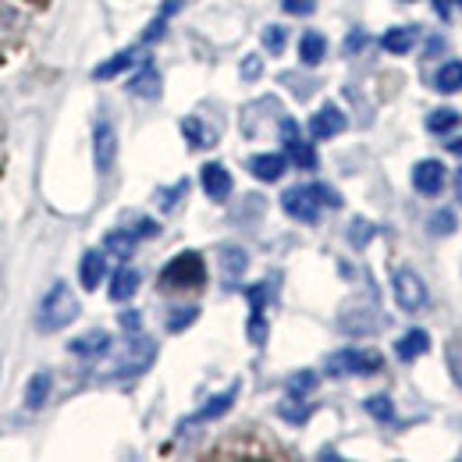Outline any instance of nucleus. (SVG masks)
Listing matches in <instances>:
<instances>
[{
    "label": "nucleus",
    "mask_w": 462,
    "mask_h": 462,
    "mask_svg": "<svg viewBox=\"0 0 462 462\" xmlns=\"http://www.w3.org/2000/svg\"><path fill=\"white\" fill-rule=\"evenodd\" d=\"M157 285L164 291H192V289H203L207 285V263L196 249H185L171 256L157 278Z\"/></svg>",
    "instance_id": "1"
},
{
    "label": "nucleus",
    "mask_w": 462,
    "mask_h": 462,
    "mask_svg": "<svg viewBox=\"0 0 462 462\" xmlns=\"http://www.w3.org/2000/svg\"><path fill=\"white\" fill-rule=\"evenodd\" d=\"M79 313H82V306H79L75 291L68 289L64 282H58V285H51V291L40 299V317L36 320H40L43 331H60L71 320H79Z\"/></svg>",
    "instance_id": "2"
},
{
    "label": "nucleus",
    "mask_w": 462,
    "mask_h": 462,
    "mask_svg": "<svg viewBox=\"0 0 462 462\" xmlns=\"http://www.w3.org/2000/svg\"><path fill=\"white\" fill-rule=\"evenodd\" d=\"M381 366H384V356L377 348H338L324 363L331 377H370V374H381Z\"/></svg>",
    "instance_id": "3"
},
{
    "label": "nucleus",
    "mask_w": 462,
    "mask_h": 462,
    "mask_svg": "<svg viewBox=\"0 0 462 462\" xmlns=\"http://www.w3.org/2000/svg\"><path fill=\"white\" fill-rule=\"evenodd\" d=\"M282 207H285V214H289L291 221H299V225H317L320 210H324V203H320L313 185H291V189H285L282 192Z\"/></svg>",
    "instance_id": "4"
},
{
    "label": "nucleus",
    "mask_w": 462,
    "mask_h": 462,
    "mask_svg": "<svg viewBox=\"0 0 462 462\" xmlns=\"http://www.w3.org/2000/svg\"><path fill=\"white\" fill-rule=\"evenodd\" d=\"M392 291H395V302L402 306L405 313H420L430 302V291L423 285V278L416 271H409V267H399L392 274Z\"/></svg>",
    "instance_id": "5"
},
{
    "label": "nucleus",
    "mask_w": 462,
    "mask_h": 462,
    "mask_svg": "<svg viewBox=\"0 0 462 462\" xmlns=\"http://www.w3.org/2000/svg\"><path fill=\"white\" fill-rule=\"evenodd\" d=\"M153 356H157V346H153L150 338H143V335H132V346L121 352V363H117L111 374H115V377H135V374L150 370Z\"/></svg>",
    "instance_id": "6"
},
{
    "label": "nucleus",
    "mask_w": 462,
    "mask_h": 462,
    "mask_svg": "<svg viewBox=\"0 0 462 462\" xmlns=\"http://www.w3.org/2000/svg\"><path fill=\"white\" fill-rule=\"evenodd\" d=\"M282 143H285V157H289L295 168H302V171H313L317 168V150L299 135V125L291 117H282Z\"/></svg>",
    "instance_id": "7"
},
{
    "label": "nucleus",
    "mask_w": 462,
    "mask_h": 462,
    "mask_svg": "<svg viewBox=\"0 0 462 462\" xmlns=\"http://www.w3.org/2000/svg\"><path fill=\"white\" fill-rule=\"evenodd\" d=\"M117 161V132L111 121H97L93 128V164L100 174H111Z\"/></svg>",
    "instance_id": "8"
},
{
    "label": "nucleus",
    "mask_w": 462,
    "mask_h": 462,
    "mask_svg": "<svg viewBox=\"0 0 462 462\" xmlns=\"http://www.w3.org/2000/svg\"><path fill=\"white\" fill-rule=\"evenodd\" d=\"M412 189L420 192V196H438L441 189H445V164L441 161H434V157H423V161H416L412 164Z\"/></svg>",
    "instance_id": "9"
},
{
    "label": "nucleus",
    "mask_w": 462,
    "mask_h": 462,
    "mask_svg": "<svg viewBox=\"0 0 462 462\" xmlns=\"http://www.w3.org/2000/svg\"><path fill=\"white\" fill-rule=\"evenodd\" d=\"M199 181H203V192H207V199H210V203H228L235 181H231V171L225 168V164H217V161L203 164Z\"/></svg>",
    "instance_id": "10"
},
{
    "label": "nucleus",
    "mask_w": 462,
    "mask_h": 462,
    "mask_svg": "<svg viewBox=\"0 0 462 462\" xmlns=\"http://www.w3.org/2000/svg\"><path fill=\"white\" fill-rule=\"evenodd\" d=\"M348 128V117L342 107H335V104H324L317 115L310 117V135L313 139H335V135H342Z\"/></svg>",
    "instance_id": "11"
},
{
    "label": "nucleus",
    "mask_w": 462,
    "mask_h": 462,
    "mask_svg": "<svg viewBox=\"0 0 462 462\" xmlns=\"http://www.w3.org/2000/svg\"><path fill=\"white\" fill-rule=\"evenodd\" d=\"M245 168L256 181H278L282 174L289 171V157L285 153H253L245 161Z\"/></svg>",
    "instance_id": "12"
},
{
    "label": "nucleus",
    "mask_w": 462,
    "mask_h": 462,
    "mask_svg": "<svg viewBox=\"0 0 462 462\" xmlns=\"http://www.w3.org/2000/svg\"><path fill=\"white\" fill-rule=\"evenodd\" d=\"M161 89H164V82H161V71H157V64H153V60H146V64L128 79V93H132V97L157 100V97H161Z\"/></svg>",
    "instance_id": "13"
},
{
    "label": "nucleus",
    "mask_w": 462,
    "mask_h": 462,
    "mask_svg": "<svg viewBox=\"0 0 462 462\" xmlns=\"http://www.w3.org/2000/svg\"><path fill=\"white\" fill-rule=\"evenodd\" d=\"M107 348H111V331H100V328H93V331H86V335H79V338L68 342V352L71 356H82V359H97Z\"/></svg>",
    "instance_id": "14"
},
{
    "label": "nucleus",
    "mask_w": 462,
    "mask_h": 462,
    "mask_svg": "<svg viewBox=\"0 0 462 462\" xmlns=\"http://www.w3.org/2000/svg\"><path fill=\"white\" fill-rule=\"evenodd\" d=\"M104 274H107V260H104V253H97V249L82 253V263H79V282H82V289L97 291L100 289V282H104Z\"/></svg>",
    "instance_id": "15"
},
{
    "label": "nucleus",
    "mask_w": 462,
    "mask_h": 462,
    "mask_svg": "<svg viewBox=\"0 0 462 462\" xmlns=\"http://www.w3.org/2000/svg\"><path fill=\"white\" fill-rule=\"evenodd\" d=\"M416 40H420V32H416L412 25H395V29H388V32L381 36V47H384L388 54H395V58H405V54L416 47Z\"/></svg>",
    "instance_id": "16"
},
{
    "label": "nucleus",
    "mask_w": 462,
    "mask_h": 462,
    "mask_svg": "<svg viewBox=\"0 0 462 462\" xmlns=\"http://www.w3.org/2000/svg\"><path fill=\"white\" fill-rule=\"evenodd\" d=\"M430 86H434L438 93H445V97L462 93V60H445V64L430 75Z\"/></svg>",
    "instance_id": "17"
},
{
    "label": "nucleus",
    "mask_w": 462,
    "mask_h": 462,
    "mask_svg": "<svg viewBox=\"0 0 462 462\" xmlns=\"http://www.w3.org/2000/svg\"><path fill=\"white\" fill-rule=\"evenodd\" d=\"M427 348H430V335H427L423 328H409L402 338L395 342V356H399L402 363H412V359H420Z\"/></svg>",
    "instance_id": "18"
},
{
    "label": "nucleus",
    "mask_w": 462,
    "mask_h": 462,
    "mask_svg": "<svg viewBox=\"0 0 462 462\" xmlns=\"http://www.w3.org/2000/svg\"><path fill=\"white\" fill-rule=\"evenodd\" d=\"M238 388H242V384L235 381V384H228V388H225L221 395H214L210 402H207L203 409H199V412H196V416H192V423H210V420L225 416V412H228L231 405H235V399H238Z\"/></svg>",
    "instance_id": "19"
},
{
    "label": "nucleus",
    "mask_w": 462,
    "mask_h": 462,
    "mask_svg": "<svg viewBox=\"0 0 462 462\" xmlns=\"http://www.w3.org/2000/svg\"><path fill=\"white\" fill-rule=\"evenodd\" d=\"M324 58H328V40H324V32H317V29L302 32V36H299V60H302L306 68H317Z\"/></svg>",
    "instance_id": "20"
},
{
    "label": "nucleus",
    "mask_w": 462,
    "mask_h": 462,
    "mask_svg": "<svg viewBox=\"0 0 462 462\" xmlns=\"http://www.w3.org/2000/svg\"><path fill=\"white\" fill-rule=\"evenodd\" d=\"M51 388H54V377L47 374V370H40V374H32L29 377V388H25V409L29 412H40L47 399H51Z\"/></svg>",
    "instance_id": "21"
},
{
    "label": "nucleus",
    "mask_w": 462,
    "mask_h": 462,
    "mask_svg": "<svg viewBox=\"0 0 462 462\" xmlns=\"http://www.w3.org/2000/svg\"><path fill=\"white\" fill-rule=\"evenodd\" d=\"M217 260H221V274H225L228 282L242 278L245 267H249V253H245L242 245H221V249H217Z\"/></svg>",
    "instance_id": "22"
},
{
    "label": "nucleus",
    "mask_w": 462,
    "mask_h": 462,
    "mask_svg": "<svg viewBox=\"0 0 462 462\" xmlns=\"http://www.w3.org/2000/svg\"><path fill=\"white\" fill-rule=\"evenodd\" d=\"M132 64H135V51H121L115 58L100 60L97 68H93V79L97 82H111L117 75H125V71H132Z\"/></svg>",
    "instance_id": "23"
},
{
    "label": "nucleus",
    "mask_w": 462,
    "mask_h": 462,
    "mask_svg": "<svg viewBox=\"0 0 462 462\" xmlns=\"http://www.w3.org/2000/svg\"><path fill=\"white\" fill-rule=\"evenodd\" d=\"M111 302H128L135 291H139V271H132V267H121L111 274Z\"/></svg>",
    "instance_id": "24"
},
{
    "label": "nucleus",
    "mask_w": 462,
    "mask_h": 462,
    "mask_svg": "<svg viewBox=\"0 0 462 462\" xmlns=\"http://www.w3.org/2000/svg\"><path fill=\"white\" fill-rule=\"evenodd\" d=\"M459 125H462V115L456 107H438V111L427 115V132H430V135H448V132H456Z\"/></svg>",
    "instance_id": "25"
},
{
    "label": "nucleus",
    "mask_w": 462,
    "mask_h": 462,
    "mask_svg": "<svg viewBox=\"0 0 462 462\" xmlns=\"http://www.w3.org/2000/svg\"><path fill=\"white\" fill-rule=\"evenodd\" d=\"M181 135H185V143H189L192 150H203V146H210V143H214V135L207 132V125H203L196 115L181 117Z\"/></svg>",
    "instance_id": "26"
},
{
    "label": "nucleus",
    "mask_w": 462,
    "mask_h": 462,
    "mask_svg": "<svg viewBox=\"0 0 462 462\" xmlns=\"http://www.w3.org/2000/svg\"><path fill=\"white\" fill-rule=\"evenodd\" d=\"M181 4H185V0H164V4H161V11H157V18H153V25L143 32V43H153V40H161V36L168 32V22H171V14L181 7Z\"/></svg>",
    "instance_id": "27"
},
{
    "label": "nucleus",
    "mask_w": 462,
    "mask_h": 462,
    "mask_svg": "<svg viewBox=\"0 0 462 462\" xmlns=\"http://www.w3.org/2000/svg\"><path fill=\"white\" fill-rule=\"evenodd\" d=\"M135 235H132V228H117V231H107V238H104V245H107V253H115V256H132V249H135Z\"/></svg>",
    "instance_id": "28"
},
{
    "label": "nucleus",
    "mask_w": 462,
    "mask_h": 462,
    "mask_svg": "<svg viewBox=\"0 0 462 462\" xmlns=\"http://www.w3.org/2000/svg\"><path fill=\"white\" fill-rule=\"evenodd\" d=\"M445 366H448L456 388H462V335H456V338L445 342Z\"/></svg>",
    "instance_id": "29"
},
{
    "label": "nucleus",
    "mask_w": 462,
    "mask_h": 462,
    "mask_svg": "<svg viewBox=\"0 0 462 462\" xmlns=\"http://www.w3.org/2000/svg\"><path fill=\"white\" fill-rule=\"evenodd\" d=\"M363 409H366L377 423H392V420H395V405H392L388 395H370V399L363 402Z\"/></svg>",
    "instance_id": "30"
},
{
    "label": "nucleus",
    "mask_w": 462,
    "mask_h": 462,
    "mask_svg": "<svg viewBox=\"0 0 462 462\" xmlns=\"http://www.w3.org/2000/svg\"><path fill=\"white\" fill-rule=\"evenodd\" d=\"M313 388H317V374H313V370H299V374H291V377H289V395H291V399H306Z\"/></svg>",
    "instance_id": "31"
},
{
    "label": "nucleus",
    "mask_w": 462,
    "mask_h": 462,
    "mask_svg": "<svg viewBox=\"0 0 462 462\" xmlns=\"http://www.w3.org/2000/svg\"><path fill=\"white\" fill-rule=\"evenodd\" d=\"M427 228L445 238V235H456V228H459V217H456V210H438V214H430Z\"/></svg>",
    "instance_id": "32"
},
{
    "label": "nucleus",
    "mask_w": 462,
    "mask_h": 462,
    "mask_svg": "<svg viewBox=\"0 0 462 462\" xmlns=\"http://www.w3.org/2000/svg\"><path fill=\"white\" fill-rule=\"evenodd\" d=\"M278 416H285V423H306L310 420V405L302 402V399H291L289 395V402H282L278 405Z\"/></svg>",
    "instance_id": "33"
},
{
    "label": "nucleus",
    "mask_w": 462,
    "mask_h": 462,
    "mask_svg": "<svg viewBox=\"0 0 462 462\" xmlns=\"http://www.w3.org/2000/svg\"><path fill=\"white\" fill-rule=\"evenodd\" d=\"M249 342L253 346L267 342V317H263V310H249Z\"/></svg>",
    "instance_id": "34"
},
{
    "label": "nucleus",
    "mask_w": 462,
    "mask_h": 462,
    "mask_svg": "<svg viewBox=\"0 0 462 462\" xmlns=\"http://www.w3.org/2000/svg\"><path fill=\"white\" fill-rule=\"evenodd\" d=\"M374 235H377V228H374L370 221H363V217H359V221H352V228H348V242H352L356 249H363Z\"/></svg>",
    "instance_id": "35"
},
{
    "label": "nucleus",
    "mask_w": 462,
    "mask_h": 462,
    "mask_svg": "<svg viewBox=\"0 0 462 462\" xmlns=\"http://www.w3.org/2000/svg\"><path fill=\"white\" fill-rule=\"evenodd\" d=\"M196 317H199V306H185V310H174L171 317H168V331H174V335H178V331H185V328H189Z\"/></svg>",
    "instance_id": "36"
},
{
    "label": "nucleus",
    "mask_w": 462,
    "mask_h": 462,
    "mask_svg": "<svg viewBox=\"0 0 462 462\" xmlns=\"http://www.w3.org/2000/svg\"><path fill=\"white\" fill-rule=\"evenodd\" d=\"M285 40H289V36H285L282 25H267V29H263V47H267V54H282V51H285Z\"/></svg>",
    "instance_id": "37"
},
{
    "label": "nucleus",
    "mask_w": 462,
    "mask_h": 462,
    "mask_svg": "<svg viewBox=\"0 0 462 462\" xmlns=\"http://www.w3.org/2000/svg\"><path fill=\"white\" fill-rule=\"evenodd\" d=\"M185 189H189V181H185V178H181V181H178V185H171V192H161V196H157V203H161V207H164V210H171L174 203H178V199H181V196H185Z\"/></svg>",
    "instance_id": "38"
},
{
    "label": "nucleus",
    "mask_w": 462,
    "mask_h": 462,
    "mask_svg": "<svg viewBox=\"0 0 462 462\" xmlns=\"http://www.w3.org/2000/svg\"><path fill=\"white\" fill-rule=\"evenodd\" d=\"M282 7H285L289 14H299V18H302V14H313V11H317V0H282Z\"/></svg>",
    "instance_id": "39"
},
{
    "label": "nucleus",
    "mask_w": 462,
    "mask_h": 462,
    "mask_svg": "<svg viewBox=\"0 0 462 462\" xmlns=\"http://www.w3.org/2000/svg\"><path fill=\"white\" fill-rule=\"evenodd\" d=\"M366 40H370V36H366L363 29H352V32L346 36V54H348V58H352V54H359V51L366 47Z\"/></svg>",
    "instance_id": "40"
},
{
    "label": "nucleus",
    "mask_w": 462,
    "mask_h": 462,
    "mask_svg": "<svg viewBox=\"0 0 462 462\" xmlns=\"http://www.w3.org/2000/svg\"><path fill=\"white\" fill-rule=\"evenodd\" d=\"M245 299H249V310H263L267 306V285H253L245 291Z\"/></svg>",
    "instance_id": "41"
},
{
    "label": "nucleus",
    "mask_w": 462,
    "mask_h": 462,
    "mask_svg": "<svg viewBox=\"0 0 462 462\" xmlns=\"http://www.w3.org/2000/svg\"><path fill=\"white\" fill-rule=\"evenodd\" d=\"M242 79H249V82H253V79H260V58H256V54L242 60Z\"/></svg>",
    "instance_id": "42"
},
{
    "label": "nucleus",
    "mask_w": 462,
    "mask_h": 462,
    "mask_svg": "<svg viewBox=\"0 0 462 462\" xmlns=\"http://www.w3.org/2000/svg\"><path fill=\"white\" fill-rule=\"evenodd\" d=\"M121 328H128V335H139V328H143V320H139V313H121Z\"/></svg>",
    "instance_id": "43"
},
{
    "label": "nucleus",
    "mask_w": 462,
    "mask_h": 462,
    "mask_svg": "<svg viewBox=\"0 0 462 462\" xmlns=\"http://www.w3.org/2000/svg\"><path fill=\"white\" fill-rule=\"evenodd\" d=\"M434 7H438V14L448 22V18H452V7H456V0H434Z\"/></svg>",
    "instance_id": "44"
},
{
    "label": "nucleus",
    "mask_w": 462,
    "mask_h": 462,
    "mask_svg": "<svg viewBox=\"0 0 462 462\" xmlns=\"http://www.w3.org/2000/svg\"><path fill=\"white\" fill-rule=\"evenodd\" d=\"M448 153L462 157V135H459V139H448Z\"/></svg>",
    "instance_id": "45"
},
{
    "label": "nucleus",
    "mask_w": 462,
    "mask_h": 462,
    "mask_svg": "<svg viewBox=\"0 0 462 462\" xmlns=\"http://www.w3.org/2000/svg\"><path fill=\"white\" fill-rule=\"evenodd\" d=\"M452 181H456V199H459V207H462V171H456Z\"/></svg>",
    "instance_id": "46"
},
{
    "label": "nucleus",
    "mask_w": 462,
    "mask_h": 462,
    "mask_svg": "<svg viewBox=\"0 0 462 462\" xmlns=\"http://www.w3.org/2000/svg\"><path fill=\"white\" fill-rule=\"evenodd\" d=\"M402 4H412V0H402Z\"/></svg>",
    "instance_id": "47"
},
{
    "label": "nucleus",
    "mask_w": 462,
    "mask_h": 462,
    "mask_svg": "<svg viewBox=\"0 0 462 462\" xmlns=\"http://www.w3.org/2000/svg\"><path fill=\"white\" fill-rule=\"evenodd\" d=\"M456 4H459V7H462V0H456Z\"/></svg>",
    "instance_id": "48"
}]
</instances>
